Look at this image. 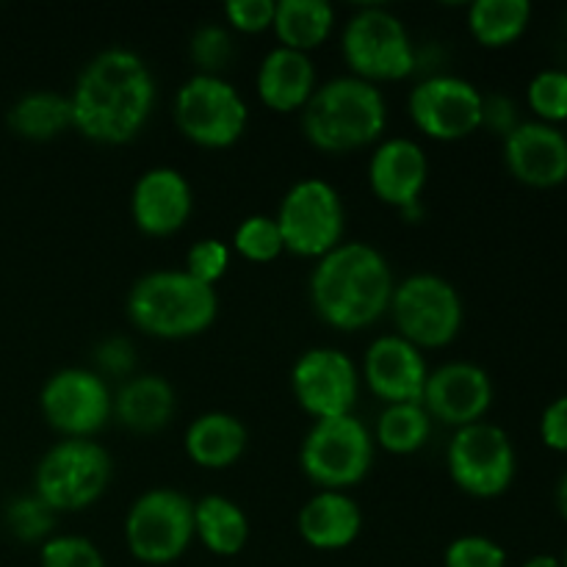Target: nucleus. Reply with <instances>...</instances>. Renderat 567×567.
Here are the masks:
<instances>
[{
  "label": "nucleus",
  "instance_id": "9d476101",
  "mask_svg": "<svg viewBox=\"0 0 567 567\" xmlns=\"http://www.w3.org/2000/svg\"><path fill=\"white\" fill-rule=\"evenodd\" d=\"M194 540V502L172 487L142 493L125 515V546L144 565H172Z\"/></svg>",
  "mask_w": 567,
  "mask_h": 567
},
{
  "label": "nucleus",
  "instance_id": "393cba45",
  "mask_svg": "<svg viewBox=\"0 0 567 567\" xmlns=\"http://www.w3.org/2000/svg\"><path fill=\"white\" fill-rule=\"evenodd\" d=\"M194 537L214 557H236L249 540V520L233 498L205 496L194 504Z\"/></svg>",
  "mask_w": 567,
  "mask_h": 567
},
{
  "label": "nucleus",
  "instance_id": "7ed1b4c3",
  "mask_svg": "<svg viewBox=\"0 0 567 567\" xmlns=\"http://www.w3.org/2000/svg\"><path fill=\"white\" fill-rule=\"evenodd\" d=\"M388 127V103L374 83L332 78L316 86L302 109V133L316 150L330 155L354 153L380 142Z\"/></svg>",
  "mask_w": 567,
  "mask_h": 567
},
{
  "label": "nucleus",
  "instance_id": "c9c22d12",
  "mask_svg": "<svg viewBox=\"0 0 567 567\" xmlns=\"http://www.w3.org/2000/svg\"><path fill=\"white\" fill-rule=\"evenodd\" d=\"M230 269V249L219 238H199L186 252V275L199 280L203 286L216 288V282Z\"/></svg>",
  "mask_w": 567,
  "mask_h": 567
},
{
  "label": "nucleus",
  "instance_id": "aec40b11",
  "mask_svg": "<svg viewBox=\"0 0 567 567\" xmlns=\"http://www.w3.org/2000/svg\"><path fill=\"white\" fill-rule=\"evenodd\" d=\"M430 181V161L413 138H388L369 161V186L382 205L413 210Z\"/></svg>",
  "mask_w": 567,
  "mask_h": 567
},
{
  "label": "nucleus",
  "instance_id": "37998d69",
  "mask_svg": "<svg viewBox=\"0 0 567 567\" xmlns=\"http://www.w3.org/2000/svg\"><path fill=\"white\" fill-rule=\"evenodd\" d=\"M563 567H567V551H565V557H563Z\"/></svg>",
  "mask_w": 567,
  "mask_h": 567
},
{
  "label": "nucleus",
  "instance_id": "0eeeda50",
  "mask_svg": "<svg viewBox=\"0 0 567 567\" xmlns=\"http://www.w3.org/2000/svg\"><path fill=\"white\" fill-rule=\"evenodd\" d=\"M275 221L288 252L319 260L343 244L347 208L336 186L321 177H305L288 188Z\"/></svg>",
  "mask_w": 567,
  "mask_h": 567
},
{
  "label": "nucleus",
  "instance_id": "6e6552de",
  "mask_svg": "<svg viewBox=\"0 0 567 567\" xmlns=\"http://www.w3.org/2000/svg\"><path fill=\"white\" fill-rule=\"evenodd\" d=\"M111 482V454L94 441H61L39 460L33 487L53 513L92 507Z\"/></svg>",
  "mask_w": 567,
  "mask_h": 567
},
{
  "label": "nucleus",
  "instance_id": "4be33fe9",
  "mask_svg": "<svg viewBox=\"0 0 567 567\" xmlns=\"http://www.w3.org/2000/svg\"><path fill=\"white\" fill-rule=\"evenodd\" d=\"M255 86H258V97L266 109L277 111V114H293V111H302L313 97L316 66L308 53L277 44L260 61Z\"/></svg>",
  "mask_w": 567,
  "mask_h": 567
},
{
  "label": "nucleus",
  "instance_id": "2f4dec72",
  "mask_svg": "<svg viewBox=\"0 0 567 567\" xmlns=\"http://www.w3.org/2000/svg\"><path fill=\"white\" fill-rule=\"evenodd\" d=\"M526 103L537 114V122L557 127L567 120V72L543 70L537 72L526 89Z\"/></svg>",
  "mask_w": 567,
  "mask_h": 567
},
{
  "label": "nucleus",
  "instance_id": "f257e3e1",
  "mask_svg": "<svg viewBox=\"0 0 567 567\" xmlns=\"http://www.w3.org/2000/svg\"><path fill=\"white\" fill-rule=\"evenodd\" d=\"M72 127L89 142L127 144L144 131L155 105V78L147 61L127 48L94 55L70 94Z\"/></svg>",
  "mask_w": 567,
  "mask_h": 567
},
{
  "label": "nucleus",
  "instance_id": "20e7f679",
  "mask_svg": "<svg viewBox=\"0 0 567 567\" xmlns=\"http://www.w3.org/2000/svg\"><path fill=\"white\" fill-rule=\"evenodd\" d=\"M127 319L161 341L203 336L219 316L216 288L203 286L183 269H158L138 277L127 293Z\"/></svg>",
  "mask_w": 567,
  "mask_h": 567
},
{
  "label": "nucleus",
  "instance_id": "473e14b6",
  "mask_svg": "<svg viewBox=\"0 0 567 567\" xmlns=\"http://www.w3.org/2000/svg\"><path fill=\"white\" fill-rule=\"evenodd\" d=\"M6 526H9L11 535L22 543H39L50 540V532L55 526V513L44 502H39L37 496L17 498L6 509Z\"/></svg>",
  "mask_w": 567,
  "mask_h": 567
},
{
  "label": "nucleus",
  "instance_id": "c85d7f7f",
  "mask_svg": "<svg viewBox=\"0 0 567 567\" xmlns=\"http://www.w3.org/2000/svg\"><path fill=\"white\" fill-rule=\"evenodd\" d=\"M432 435V419L424 404H388L377 419L374 443H380L388 454L421 452Z\"/></svg>",
  "mask_w": 567,
  "mask_h": 567
},
{
  "label": "nucleus",
  "instance_id": "ddd939ff",
  "mask_svg": "<svg viewBox=\"0 0 567 567\" xmlns=\"http://www.w3.org/2000/svg\"><path fill=\"white\" fill-rule=\"evenodd\" d=\"M109 385L97 371L61 369L50 377L39 393V410L44 421L64 441H92L111 419Z\"/></svg>",
  "mask_w": 567,
  "mask_h": 567
},
{
  "label": "nucleus",
  "instance_id": "a878e982",
  "mask_svg": "<svg viewBox=\"0 0 567 567\" xmlns=\"http://www.w3.org/2000/svg\"><path fill=\"white\" fill-rule=\"evenodd\" d=\"M336 25V9L327 0H280L275 9V37L280 48L308 53L321 48Z\"/></svg>",
  "mask_w": 567,
  "mask_h": 567
},
{
  "label": "nucleus",
  "instance_id": "e433bc0d",
  "mask_svg": "<svg viewBox=\"0 0 567 567\" xmlns=\"http://www.w3.org/2000/svg\"><path fill=\"white\" fill-rule=\"evenodd\" d=\"M275 0H230L225 6V17L238 33H264L275 25Z\"/></svg>",
  "mask_w": 567,
  "mask_h": 567
},
{
  "label": "nucleus",
  "instance_id": "1a4fd4ad",
  "mask_svg": "<svg viewBox=\"0 0 567 567\" xmlns=\"http://www.w3.org/2000/svg\"><path fill=\"white\" fill-rule=\"evenodd\" d=\"M388 313L396 336L415 349H443L463 330V299L457 288L437 275H413L396 282Z\"/></svg>",
  "mask_w": 567,
  "mask_h": 567
},
{
  "label": "nucleus",
  "instance_id": "9b49d317",
  "mask_svg": "<svg viewBox=\"0 0 567 567\" xmlns=\"http://www.w3.org/2000/svg\"><path fill=\"white\" fill-rule=\"evenodd\" d=\"M247 103L225 78L192 75L177 89L175 125L197 147H233L247 131Z\"/></svg>",
  "mask_w": 567,
  "mask_h": 567
},
{
  "label": "nucleus",
  "instance_id": "dca6fc26",
  "mask_svg": "<svg viewBox=\"0 0 567 567\" xmlns=\"http://www.w3.org/2000/svg\"><path fill=\"white\" fill-rule=\"evenodd\" d=\"M421 404L430 419H437L454 430L480 424L493 404V380L476 363H465V360L443 363L426 377Z\"/></svg>",
  "mask_w": 567,
  "mask_h": 567
},
{
  "label": "nucleus",
  "instance_id": "79ce46f5",
  "mask_svg": "<svg viewBox=\"0 0 567 567\" xmlns=\"http://www.w3.org/2000/svg\"><path fill=\"white\" fill-rule=\"evenodd\" d=\"M557 509H559V515L567 520V474L557 482Z\"/></svg>",
  "mask_w": 567,
  "mask_h": 567
},
{
  "label": "nucleus",
  "instance_id": "58836bf2",
  "mask_svg": "<svg viewBox=\"0 0 567 567\" xmlns=\"http://www.w3.org/2000/svg\"><path fill=\"white\" fill-rule=\"evenodd\" d=\"M482 125H491L493 131L504 133V136H507L509 131H515V127H518V120H515L513 100H507V97H485V111H482Z\"/></svg>",
  "mask_w": 567,
  "mask_h": 567
},
{
  "label": "nucleus",
  "instance_id": "b1692460",
  "mask_svg": "<svg viewBox=\"0 0 567 567\" xmlns=\"http://www.w3.org/2000/svg\"><path fill=\"white\" fill-rule=\"evenodd\" d=\"M247 426L233 413H203L188 424L183 435V449L188 460L205 471H225L233 468L247 452Z\"/></svg>",
  "mask_w": 567,
  "mask_h": 567
},
{
  "label": "nucleus",
  "instance_id": "f8f14e48",
  "mask_svg": "<svg viewBox=\"0 0 567 567\" xmlns=\"http://www.w3.org/2000/svg\"><path fill=\"white\" fill-rule=\"evenodd\" d=\"M446 468L465 496L498 498L513 487L518 457L502 426L480 421L454 430L446 449Z\"/></svg>",
  "mask_w": 567,
  "mask_h": 567
},
{
  "label": "nucleus",
  "instance_id": "cd10ccee",
  "mask_svg": "<svg viewBox=\"0 0 567 567\" xmlns=\"http://www.w3.org/2000/svg\"><path fill=\"white\" fill-rule=\"evenodd\" d=\"M532 22L529 0H476L468 9V31L482 48L502 50L518 42Z\"/></svg>",
  "mask_w": 567,
  "mask_h": 567
},
{
  "label": "nucleus",
  "instance_id": "39448f33",
  "mask_svg": "<svg viewBox=\"0 0 567 567\" xmlns=\"http://www.w3.org/2000/svg\"><path fill=\"white\" fill-rule=\"evenodd\" d=\"M341 50L352 75L374 86L404 81L415 72L413 39L404 22L382 6H365L349 17Z\"/></svg>",
  "mask_w": 567,
  "mask_h": 567
},
{
  "label": "nucleus",
  "instance_id": "423d86ee",
  "mask_svg": "<svg viewBox=\"0 0 567 567\" xmlns=\"http://www.w3.org/2000/svg\"><path fill=\"white\" fill-rule=\"evenodd\" d=\"M302 474L321 491L360 485L374 465V437L354 415L313 421L299 449Z\"/></svg>",
  "mask_w": 567,
  "mask_h": 567
},
{
  "label": "nucleus",
  "instance_id": "412c9836",
  "mask_svg": "<svg viewBox=\"0 0 567 567\" xmlns=\"http://www.w3.org/2000/svg\"><path fill=\"white\" fill-rule=\"evenodd\" d=\"M297 532L316 551H341L363 532V513L349 493L319 491L299 509Z\"/></svg>",
  "mask_w": 567,
  "mask_h": 567
},
{
  "label": "nucleus",
  "instance_id": "f3484780",
  "mask_svg": "<svg viewBox=\"0 0 567 567\" xmlns=\"http://www.w3.org/2000/svg\"><path fill=\"white\" fill-rule=\"evenodd\" d=\"M194 210V192L186 175L172 166H153L131 192V216L150 238H169L188 225Z\"/></svg>",
  "mask_w": 567,
  "mask_h": 567
},
{
  "label": "nucleus",
  "instance_id": "6ab92c4d",
  "mask_svg": "<svg viewBox=\"0 0 567 567\" xmlns=\"http://www.w3.org/2000/svg\"><path fill=\"white\" fill-rule=\"evenodd\" d=\"M504 164L529 188H557L567 181V136L546 122H518L504 136Z\"/></svg>",
  "mask_w": 567,
  "mask_h": 567
},
{
  "label": "nucleus",
  "instance_id": "5701e85b",
  "mask_svg": "<svg viewBox=\"0 0 567 567\" xmlns=\"http://www.w3.org/2000/svg\"><path fill=\"white\" fill-rule=\"evenodd\" d=\"M175 408L177 399L169 380L161 374H138L116 391L111 415L136 435H155L169 424Z\"/></svg>",
  "mask_w": 567,
  "mask_h": 567
},
{
  "label": "nucleus",
  "instance_id": "72a5a7b5",
  "mask_svg": "<svg viewBox=\"0 0 567 567\" xmlns=\"http://www.w3.org/2000/svg\"><path fill=\"white\" fill-rule=\"evenodd\" d=\"M42 567H109L103 551L92 540L78 535H53L39 551Z\"/></svg>",
  "mask_w": 567,
  "mask_h": 567
},
{
  "label": "nucleus",
  "instance_id": "c756f323",
  "mask_svg": "<svg viewBox=\"0 0 567 567\" xmlns=\"http://www.w3.org/2000/svg\"><path fill=\"white\" fill-rule=\"evenodd\" d=\"M233 249L249 264H271L286 252L275 216H247L233 233Z\"/></svg>",
  "mask_w": 567,
  "mask_h": 567
},
{
  "label": "nucleus",
  "instance_id": "a211bd4d",
  "mask_svg": "<svg viewBox=\"0 0 567 567\" xmlns=\"http://www.w3.org/2000/svg\"><path fill=\"white\" fill-rule=\"evenodd\" d=\"M430 369L413 343L399 336H382L371 341L363 354V380L380 402L421 404Z\"/></svg>",
  "mask_w": 567,
  "mask_h": 567
},
{
  "label": "nucleus",
  "instance_id": "bb28decb",
  "mask_svg": "<svg viewBox=\"0 0 567 567\" xmlns=\"http://www.w3.org/2000/svg\"><path fill=\"white\" fill-rule=\"evenodd\" d=\"M9 127L28 142H50L72 127L70 94L28 92L9 109Z\"/></svg>",
  "mask_w": 567,
  "mask_h": 567
},
{
  "label": "nucleus",
  "instance_id": "4c0bfd02",
  "mask_svg": "<svg viewBox=\"0 0 567 567\" xmlns=\"http://www.w3.org/2000/svg\"><path fill=\"white\" fill-rule=\"evenodd\" d=\"M540 441L551 452L567 454V393L554 399L540 415Z\"/></svg>",
  "mask_w": 567,
  "mask_h": 567
},
{
  "label": "nucleus",
  "instance_id": "ea45409f",
  "mask_svg": "<svg viewBox=\"0 0 567 567\" xmlns=\"http://www.w3.org/2000/svg\"><path fill=\"white\" fill-rule=\"evenodd\" d=\"M100 365L109 374H125L133 369V349L131 343L122 341V338H111L100 347Z\"/></svg>",
  "mask_w": 567,
  "mask_h": 567
},
{
  "label": "nucleus",
  "instance_id": "4468645a",
  "mask_svg": "<svg viewBox=\"0 0 567 567\" xmlns=\"http://www.w3.org/2000/svg\"><path fill=\"white\" fill-rule=\"evenodd\" d=\"M413 125L435 142H463L482 127L485 94L457 75H432L410 92Z\"/></svg>",
  "mask_w": 567,
  "mask_h": 567
},
{
  "label": "nucleus",
  "instance_id": "7c9ffc66",
  "mask_svg": "<svg viewBox=\"0 0 567 567\" xmlns=\"http://www.w3.org/2000/svg\"><path fill=\"white\" fill-rule=\"evenodd\" d=\"M188 55L197 64V75H219L230 66L236 48H233V37L227 33L225 25H199L188 39Z\"/></svg>",
  "mask_w": 567,
  "mask_h": 567
},
{
  "label": "nucleus",
  "instance_id": "2eb2a0df",
  "mask_svg": "<svg viewBox=\"0 0 567 567\" xmlns=\"http://www.w3.org/2000/svg\"><path fill=\"white\" fill-rule=\"evenodd\" d=\"M291 391L299 408L313 421L352 415L360 377L352 358L341 349L316 347L299 354L291 371Z\"/></svg>",
  "mask_w": 567,
  "mask_h": 567
},
{
  "label": "nucleus",
  "instance_id": "f03ea898",
  "mask_svg": "<svg viewBox=\"0 0 567 567\" xmlns=\"http://www.w3.org/2000/svg\"><path fill=\"white\" fill-rule=\"evenodd\" d=\"M393 288L391 264L380 249L365 241H343L316 260L310 305L324 324L354 332L388 313Z\"/></svg>",
  "mask_w": 567,
  "mask_h": 567
},
{
  "label": "nucleus",
  "instance_id": "a19ab883",
  "mask_svg": "<svg viewBox=\"0 0 567 567\" xmlns=\"http://www.w3.org/2000/svg\"><path fill=\"white\" fill-rule=\"evenodd\" d=\"M520 567H563V559L551 557V554H537V557L526 559Z\"/></svg>",
  "mask_w": 567,
  "mask_h": 567
},
{
  "label": "nucleus",
  "instance_id": "f704fd0d",
  "mask_svg": "<svg viewBox=\"0 0 567 567\" xmlns=\"http://www.w3.org/2000/svg\"><path fill=\"white\" fill-rule=\"evenodd\" d=\"M443 567H507V551L485 535H463L449 543Z\"/></svg>",
  "mask_w": 567,
  "mask_h": 567
}]
</instances>
